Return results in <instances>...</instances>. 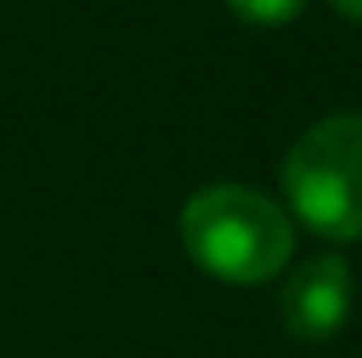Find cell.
<instances>
[{"label":"cell","instance_id":"cell-1","mask_svg":"<svg viewBox=\"0 0 362 358\" xmlns=\"http://www.w3.org/2000/svg\"><path fill=\"white\" fill-rule=\"evenodd\" d=\"M188 258L230 285H262L280 276L293 253V225L266 193L247 184H211L188 197L179 216Z\"/></svg>","mask_w":362,"mask_h":358},{"label":"cell","instance_id":"cell-2","mask_svg":"<svg viewBox=\"0 0 362 358\" xmlns=\"http://www.w3.org/2000/svg\"><path fill=\"white\" fill-rule=\"evenodd\" d=\"M303 225L326 239H362V115L317 120L280 166Z\"/></svg>","mask_w":362,"mask_h":358},{"label":"cell","instance_id":"cell-3","mask_svg":"<svg viewBox=\"0 0 362 358\" xmlns=\"http://www.w3.org/2000/svg\"><path fill=\"white\" fill-rule=\"evenodd\" d=\"M349 313H354V271L335 253L308 258L280 294L284 331L298 335V340H312V345L330 340L349 322Z\"/></svg>","mask_w":362,"mask_h":358},{"label":"cell","instance_id":"cell-4","mask_svg":"<svg viewBox=\"0 0 362 358\" xmlns=\"http://www.w3.org/2000/svg\"><path fill=\"white\" fill-rule=\"evenodd\" d=\"M239 18H252V23H289V18L303 14L308 0H230Z\"/></svg>","mask_w":362,"mask_h":358},{"label":"cell","instance_id":"cell-5","mask_svg":"<svg viewBox=\"0 0 362 358\" xmlns=\"http://www.w3.org/2000/svg\"><path fill=\"white\" fill-rule=\"evenodd\" d=\"M335 5H339V9H344V14H349V18H362V0H335Z\"/></svg>","mask_w":362,"mask_h":358}]
</instances>
